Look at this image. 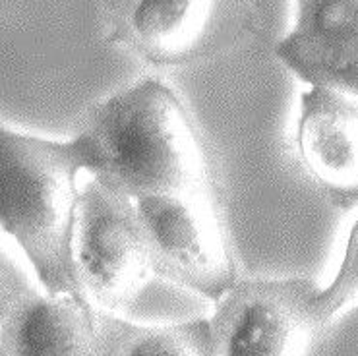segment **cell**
I'll list each match as a JSON object with an SVG mask.
<instances>
[{"label":"cell","mask_w":358,"mask_h":356,"mask_svg":"<svg viewBox=\"0 0 358 356\" xmlns=\"http://www.w3.org/2000/svg\"><path fill=\"white\" fill-rule=\"evenodd\" d=\"M78 289L101 312L122 318L142 299L153 271L134 199L85 176L74 229Z\"/></svg>","instance_id":"3957f363"},{"label":"cell","mask_w":358,"mask_h":356,"mask_svg":"<svg viewBox=\"0 0 358 356\" xmlns=\"http://www.w3.org/2000/svg\"><path fill=\"white\" fill-rule=\"evenodd\" d=\"M306 277L238 279L208 318L211 356H308L325 332Z\"/></svg>","instance_id":"5b68a950"},{"label":"cell","mask_w":358,"mask_h":356,"mask_svg":"<svg viewBox=\"0 0 358 356\" xmlns=\"http://www.w3.org/2000/svg\"><path fill=\"white\" fill-rule=\"evenodd\" d=\"M138 0H101V22L103 34L108 35L126 16V12L132 8Z\"/></svg>","instance_id":"4fadbf2b"},{"label":"cell","mask_w":358,"mask_h":356,"mask_svg":"<svg viewBox=\"0 0 358 356\" xmlns=\"http://www.w3.org/2000/svg\"><path fill=\"white\" fill-rule=\"evenodd\" d=\"M294 150L308 178L337 209L358 206V99L324 85L299 97Z\"/></svg>","instance_id":"ba28073f"},{"label":"cell","mask_w":358,"mask_h":356,"mask_svg":"<svg viewBox=\"0 0 358 356\" xmlns=\"http://www.w3.org/2000/svg\"><path fill=\"white\" fill-rule=\"evenodd\" d=\"M99 173L92 140H50L0 120V232L49 294L78 289L74 229L84 174Z\"/></svg>","instance_id":"7a4b0ae2"},{"label":"cell","mask_w":358,"mask_h":356,"mask_svg":"<svg viewBox=\"0 0 358 356\" xmlns=\"http://www.w3.org/2000/svg\"><path fill=\"white\" fill-rule=\"evenodd\" d=\"M254 29L250 0H138L105 39L153 68L234 49Z\"/></svg>","instance_id":"8992f818"},{"label":"cell","mask_w":358,"mask_h":356,"mask_svg":"<svg viewBox=\"0 0 358 356\" xmlns=\"http://www.w3.org/2000/svg\"><path fill=\"white\" fill-rule=\"evenodd\" d=\"M80 132L99 173L130 199L213 194L206 143L182 95L163 76H142L85 111Z\"/></svg>","instance_id":"6da1fadb"},{"label":"cell","mask_w":358,"mask_h":356,"mask_svg":"<svg viewBox=\"0 0 358 356\" xmlns=\"http://www.w3.org/2000/svg\"><path fill=\"white\" fill-rule=\"evenodd\" d=\"M153 271L215 302L241 279L213 194H163L134 199Z\"/></svg>","instance_id":"277c9868"},{"label":"cell","mask_w":358,"mask_h":356,"mask_svg":"<svg viewBox=\"0 0 358 356\" xmlns=\"http://www.w3.org/2000/svg\"><path fill=\"white\" fill-rule=\"evenodd\" d=\"M275 57L304 85L358 99V0H294Z\"/></svg>","instance_id":"9c48e42d"},{"label":"cell","mask_w":358,"mask_h":356,"mask_svg":"<svg viewBox=\"0 0 358 356\" xmlns=\"http://www.w3.org/2000/svg\"><path fill=\"white\" fill-rule=\"evenodd\" d=\"M117 356H211L208 318L145 325L122 320Z\"/></svg>","instance_id":"30bf717a"},{"label":"cell","mask_w":358,"mask_h":356,"mask_svg":"<svg viewBox=\"0 0 358 356\" xmlns=\"http://www.w3.org/2000/svg\"><path fill=\"white\" fill-rule=\"evenodd\" d=\"M122 318L101 312L80 290L27 289L0 325V356H117Z\"/></svg>","instance_id":"52a82bcc"},{"label":"cell","mask_w":358,"mask_h":356,"mask_svg":"<svg viewBox=\"0 0 358 356\" xmlns=\"http://www.w3.org/2000/svg\"><path fill=\"white\" fill-rule=\"evenodd\" d=\"M355 306H358V215L347 232L337 273L314 297V310L324 329Z\"/></svg>","instance_id":"8fae6325"},{"label":"cell","mask_w":358,"mask_h":356,"mask_svg":"<svg viewBox=\"0 0 358 356\" xmlns=\"http://www.w3.org/2000/svg\"><path fill=\"white\" fill-rule=\"evenodd\" d=\"M27 289H31V285L25 281L22 271L0 250V325L4 323L12 306L16 304V300Z\"/></svg>","instance_id":"7c38bea8"}]
</instances>
